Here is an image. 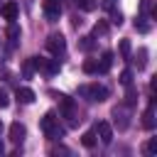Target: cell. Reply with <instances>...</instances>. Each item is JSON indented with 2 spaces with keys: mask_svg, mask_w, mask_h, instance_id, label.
Segmentation results:
<instances>
[{
  "mask_svg": "<svg viewBox=\"0 0 157 157\" xmlns=\"http://www.w3.org/2000/svg\"><path fill=\"white\" fill-rule=\"evenodd\" d=\"M78 96L86 98L88 103H103L110 96V91L103 83H83V86H78Z\"/></svg>",
  "mask_w": 157,
  "mask_h": 157,
  "instance_id": "cell-1",
  "label": "cell"
},
{
  "mask_svg": "<svg viewBox=\"0 0 157 157\" xmlns=\"http://www.w3.org/2000/svg\"><path fill=\"white\" fill-rule=\"evenodd\" d=\"M39 128H42L44 137H49V140H59V137H64V125L59 123V115H56V113H52V110L42 118Z\"/></svg>",
  "mask_w": 157,
  "mask_h": 157,
  "instance_id": "cell-2",
  "label": "cell"
},
{
  "mask_svg": "<svg viewBox=\"0 0 157 157\" xmlns=\"http://www.w3.org/2000/svg\"><path fill=\"white\" fill-rule=\"evenodd\" d=\"M113 123H115V128L118 130H128V125H130V115H132V105H128V103H118L115 108H113Z\"/></svg>",
  "mask_w": 157,
  "mask_h": 157,
  "instance_id": "cell-3",
  "label": "cell"
},
{
  "mask_svg": "<svg viewBox=\"0 0 157 157\" xmlns=\"http://www.w3.org/2000/svg\"><path fill=\"white\" fill-rule=\"evenodd\" d=\"M29 59H32L34 69L42 71V74H47V76H54V74H59V69H61L59 59H44V56H29Z\"/></svg>",
  "mask_w": 157,
  "mask_h": 157,
  "instance_id": "cell-4",
  "label": "cell"
},
{
  "mask_svg": "<svg viewBox=\"0 0 157 157\" xmlns=\"http://www.w3.org/2000/svg\"><path fill=\"white\" fill-rule=\"evenodd\" d=\"M59 118H66L69 125H76V105L69 96H59Z\"/></svg>",
  "mask_w": 157,
  "mask_h": 157,
  "instance_id": "cell-5",
  "label": "cell"
},
{
  "mask_svg": "<svg viewBox=\"0 0 157 157\" xmlns=\"http://www.w3.org/2000/svg\"><path fill=\"white\" fill-rule=\"evenodd\" d=\"M42 10H44V17H47V22H56V20L61 17L64 0H44V2H42Z\"/></svg>",
  "mask_w": 157,
  "mask_h": 157,
  "instance_id": "cell-6",
  "label": "cell"
},
{
  "mask_svg": "<svg viewBox=\"0 0 157 157\" xmlns=\"http://www.w3.org/2000/svg\"><path fill=\"white\" fill-rule=\"evenodd\" d=\"M47 49L59 59V56L66 52V39H64V34H56V32L49 34V37H47Z\"/></svg>",
  "mask_w": 157,
  "mask_h": 157,
  "instance_id": "cell-7",
  "label": "cell"
},
{
  "mask_svg": "<svg viewBox=\"0 0 157 157\" xmlns=\"http://www.w3.org/2000/svg\"><path fill=\"white\" fill-rule=\"evenodd\" d=\"M5 49L7 52H12L15 47H17V42H20V27H17V22H7V32H5Z\"/></svg>",
  "mask_w": 157,
  "mask_h": 157,
  "instance_id": "cell-8",
  "label": "cell"
},
{
  "mask_svg": "<svg viewBox=\"0 0 157 157\" xmlns=\"http://www.w3.org/2000/svg\"><path fill=\"white\" fill-rule=\"evenodd\" d=\"M93 130H96V137H98L103 145H110V142H113V128H110V123L103 120V123H98Z\"/></svg>",
  "mask_w": 157,
  "mask_h": 157,
  "instance_id": "cell-9",
  "label": "cell"
},
{
  "mask_svg": "<svg viewBox=\"0 0 157 157\" xmlns=\"http://www.w3.org/2000/svg\"><path fill=\"white\" fill-rule=\"evenodd\" d=\"M0 12H2V17H5L7 22H15V20H17V15H20V7H17V2H15V0H10V2H2Z\"/></svg>",
  "mask_w": 157,
  "mask_h": 157,
  "instance_id": "cell-10",
  "label": "cell"
},
{
  "mask_svg": "<svg viewBox=\"0 0 157 157\" xmlns=\"http://www.w3.org/2000/svg\"><path fill=\"white\" fill-rule=\"evenodd\" d=\"M25 135H27V128H25L20 120H15V123L10 125V140H12L15 145H20V142L25 140Z\"/></svg>",
  "mask_w": 157,
  "mask_h": 157,
  "instance_id": "cell-11",
  "label": "cell"
},
{
  "mask_svg": "<svg viewBox=\"0 0 157 157\" xmlns=\"http://www.w3.org/2000/svg\"><path fill=\"white\" fill-rule=\"evenodd\" d=\"M15 98H17L20 103H25V105H27V103H32V101H34V91H32V88H27V86H22V88H17Z\"/></svg>",
  "mask_w": 157,
  "mask_h": 157,
  "instance_id": "cell-12",
  "label": "cell"
},
{
  "mask_svg": "<svg viewBox=\"0 0 157 157\" xmlns=\"http://www.w3.org/2000/svg\"><path fill=\"white\" fill-rule=\"evenodd\" d=\"M142 125H145L147 130H152V128L157 125V120H155V103L147 105V110H145V115H142Z\"/></svg>",
  "mask_w": 157,
  "mask_h": 157,
  "instance_id": "cell-13",
  "label": "cell"
},
{
  "mask_svg": "<svg viewBox=\"0 0 157 157\" xmlns=\"http://www.w3.org/2000/svg\"><path fill=\"white\" fill-rule=\"evenodd\" d=\"M98 64H101V74H105L110 69V64H113V52H103L101 59H98Z\"/></svg>",
  "mask_w": 157,
  "mask_h": 157,
  "instance_id": "cell-14",
  "label": "cell"
},
{
  "mask_svg": "<svg viewBox=\"0 0 157 157\" xmlns=\"http://www.w3.org/2000/svg\"><path fill=\"white\" fill-rule=\"evenodd\" d=\"M83 71H86V74H101L98 59H86V61H83Z\"/></svg>",
  "mask_w": 157,
  "mask_h": 157,
  "instance_id": "cell-15",
  "label": "cell"
},
{
  "mask_svg": "<svg viewBox=\"0 0 157 157\" xmlns=\"http://www.w3.org/2000/svg\"><path fill=\"white\" fill-rule=\"evenodd\" d=\"M76 2V7H81L83 12H93L96 7H98V0H74Z\"/></svg>",
  "mask_w": 157,
  "mask_h": 157,
  "instance_id": "cell-16",
  "label": "cell"
},
{
  "mask_svg": "<svg viewBox=\"0 0 157 157\" xmlns=\"http://www.w3.org/2000/svg\"><path fill=\"white\" fill-rule=\"evenodd\" d=\"M150 17H147V12H142L137 20H135V27L140 29V32H150V22H147Z\"/></svg>",
  "mask_w": 157,
  "mask_h": 157,
  "instance_id": "cell-17",
  "label": "cell"
},
{
  "mask_svg": "<svg viewBox=\"0 0 157 157\" xmlns=\"http://www.w3.org/2000/svg\"><path fill=\"white\" fill-rule=\"evenodd\" d=\"M135 64H137V71H140V69H145V64H147V49H145V47H140V49H137Z\"/></svg>",
  "mask_w": 157,
  "mask_h": 157,
  "instance_id": "cell-18",
  "label": "cell"
},
{
  "mask_svg": "<svg viewBox=\"0 0 157 157\" xmlns=\"http://www.w3.org/2000/svg\"><path fill=\"white\" fill-rule=\"evenodd\" d=\"M125 88H128V96H125V103H128V105H135V103H137V91H135V86L130 83V86H125Z\"/></svg>",
  "mask_w": 157,
  "mask_h": 157,
  "instance_id": "cell-19",
  "label": "cell"
},
{
  "mask_svg": "<svg viewBox=\"0 0 157 157\" xmlns=\"http://www.w3.org/2000/svg\"><path fill=\"white\" fill-rule=\"evenodd\" d=\"M81 142H83L86 147H93V145H96V130H88V132H83Z\"/></svg>",
  "mask_w": 157,
  "mask_h": 157,
  "instance_id": "cell-20",
  "label": "cell"
},
{
  "mask_svg": "<svg viewBox=\"0 0 157 157\" xmlns=\"http://www.w3.org/2000/svg\"><path fill=\"white\" fill-rule=\"evenodd\" d=\"M120 56H123L125 61H130V42H128V39L120 42Z\"/></svg>",
  "mask_w": 157,
  "mask_h": 157,
  "instance_id": "cell-21",
  "label": "cell"
},
{
  "mask_svg": "<svg viewBox=\"0 0 157 157\" xmlns=\"http://www.w3.org/2000/svg\"><path fill=\"white\" fill-rule=\"evenodd\" d=\"M105 32H108V25H105V22H98V25L93 27V34H91V37H103Z\"/></svg>",
  "mask_w": 157,
  "mask_h": 157,
  "instance_id": "cell-22",
  "label": "cell"
},
{
  "mask_svg": "<svg viewBox=\"0 0 157 157\" xmlns=\"http://www.w3.org/2000/svg\"><path fill=\"white\" fill-rule=\"evenodd\" d=\"M78 47H81L83 52H91V49H93V37H81Z\"/></svg>",
  "mask_w": 157,
  "mask_h": 157,
  "instance_id": "cell-23",
  "label": "cell"
},
{
  "mask_svg": "<svg viewBox=\"0 0 157 157\" xmlns=\"http://www.w3.org/2000/svg\"><path fill=\"white\" fill-rule=\"evenodd\" d=\"M120 83H123V86H130V83H132V71H130V69H125V71L120 74Z\"/></svg>",
  "mask_w": 157,
  "mask_h": 157,
  "instance_id": "cell-24",
  "label": "cell"
},
{
  "mask_svg": "<svg viewBox=\"0 0 157 157\" xmlns=\"http://www.w3.org/2000/svg\"><path fill=\"white\" fill-rule=\"evenodd\" d=\"M110 22L120 27V25H123V12H120V10H113V12H110Z\"/></svg>",
  "mask_w": 157,
  "mask_h": 157,
  "instance_id": "cell-25",
  "label": "cell"
},
{
  "mask_svg": "<svg viewBox=\"0 0 157 157\" xmlns=\"http://www.w3.org/2000/svg\"><path fill=\"white\" fill-rule=\"evenodd\" d=\"M155 150H157V137H152V140L145 145V155H155Z\"/></svg>",
  "mask_w": 157,
  "mask_h": 157,
  "instance_id": "cell-26",
  "label": "cell"
},
{
  "mask_svg": "<svg viewBox=\"0 0 157 157\" xmlns=\"http://www.w3.org/2000/svg\"><path fill=\"white\" fill-rule=\"evenodd\" d=\"M7 105H10V96L5 88H0V108H7Z\"/></svg>",
  "mask_w": 157,
  "mask_h": 157,
  "instance_id": "cell-27",
  "label": "cell"
},
{
  "mask_svg": "<svg viewBox=\"0 0 157 157\" xmlns=\"http://www.w3.org/2000/svg\"><path fill=\"white\" fill-rule=\"evenodd\" d=\"M32 71H34V64H32V59L25 64V76H32Z\"/></svg>",
  "mask_w": 157,
  "mask_h": 157,
  "instance_id": "cell-28",
  "label": "cell"
},
{
  "mask_svg": "<svg viewBox=\"0 0 157 157\" xmlns=\"http://www.w3.org/2000/svg\"><path fill=\"white\" fill-rule=\"evenodd\" d=\"M0 76H7V69H5L2 64H0Z\"/></svg>",
  "mask_w": 157,
  "mask_h": 157,
  "instance_id": "cell-29",
  "label": "cell"
},
{
  "mask_svg": "<svg viewBox=\"0 0 157 157\" xmlns=\"http://www.w3.org/2000/svg\"><path fill=\"white\" fill-rule=\"evenodd\" d=\"M101 2H103V5H108V7H110V5H113V2H115V0H101Z\"/></svg>",
  "mask_w": 157,
  "mask_h": 157,
  "instance_id": "cell-30",
  "label": "cell"
},
{
  "mask_svg": "<svg viewBox=\"0 0 157 157\" xmlns=\"http://www.w3.org/2000/svg\"><path fill=\"white\" fill-rule=\"evenodd\" d=\"M2 152H5V145H2V140H0V155H2Z\"/></svg>",
  "mask_w": 157,
  "mask_h": 157,
  "instance_id": "cell-31",
  "label": "cell"
},
{
  "mask_svg": "<svg viewBox=\"0 0 157 157\" xmlns=\"http://www.w3.org/2000/svg\"><path fill=\"white\" fill-rule=\"evenodd\" d=\"M2 130H5V125H2V120H0V135H2Z\"/></svg>",
  "mask_w": 157,
  "mask_h": 157,
  "instance_id": "cell-32",
  "label": "cell"
},
{
  "mask_svg": "<svg viewBox=\"0 0 157 157\" xmlns=\"http://www.w3.org/2000/svg\"><path fill=\"white\" fill-rule=\"evenodd\" d=\"M0 7H2V0H0Z\"/></svg>",
  "mask_w": 157,
  "mask_h": 157,
  "instance_id": "cell-33",
  "label": "cell"
}]
</instances>
